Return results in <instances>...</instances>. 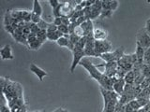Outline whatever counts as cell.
<instances>
[{
	"mask_svg": "<svg viewBox=\"0 0 150 112\" xmlns=\"http://www.w3.org/2000/svg\"><path fill=\"white\" fill-rule=\"evenodd\" d=\"M134 111L135 110L130 106V105L129 104V103L125 105V112H134Z\"/></svg>",
	"mask_w": 150,
	"mask_h": 112,
	"instance_id": "46",
	"label": "cell"
},
{
	"mask_svg": "<svg viewBox=\"0 0 150 112\" xmlns=\"http://www.w3.org/2000/svg\"><path fill=\"white\" fill-rule=\"evenodd\" d=\"M80 64H81L84 69H86V71L89 73V75H90V77L92 78H94L95 80H97L100 83L101 88L105 89L107 91H114V89H112V86H114L112 79L109 77H107L104 73L100 72L96 65L91 62L90 59L84 57L81 61Z\"/></svg>",
	"mask_w": 150,
	"mask_h": 112,
	"instance_id": "2",
	"label": "cell"
},
{
	"mask_svg": "<svg viewBox=\"0 0 150 112\" xmlns=\"http://www.w3.org/2000/svg\"><path fill=\"white\" fill-rule=\"evenodd\" d=\"M48 2L50 4V6L53 8H57L59 5H60V1H59V0H49Z\"/></svg>",
	"mask_w": 150,
	"mask_h": 112,
	"instance_id": "41",
	"label": "cell"
},
{
	"mask_svg": "<svg viewBox=\"0 0 150 112\" xmlns=\"http://www.w3.org/2000/svg\"><path fill=\"white\" fill-rule=\"evenodd\" d=\"M101 95L104 101V109L103 112H115V106L119 101V94L115 91H107L100 87Z\"/></svg>",
	"mask_w": 150,
	"mask_h": 112,
	"instance_id": "3",
	"label": "cell"
},
{
	"mask_svg": "<svg viewBox=\"0 0 150 112\" xmlns=\"http://www.w3.org/2000/svg\"><path fill=\"white\" fill-rule=\"evenodd\" d=\"M86 44L84 47V53L86 56H93V57H97L96 51H95V38L94 36H86Z\"/></svg>",
	"mask_w": 150,
	"mask_h": 112,
	"instance_id": "9",
	"label": "cell"
},
{
	"mask_svg": "<svg viewBox=\"0 0 150 112\" xmlns=\"http://www.w3.org/2000/svg\"><path fill=\"white\" fill-rule=\"evenodd\" d=\"M0 112H11V109L9 108L8 105H2L1 107H0Z\"/></svg>",
	"mask_w": 150,
	"mask_h": 112,
	"instance_id": "45",
	"label": "cell"
},
{
	"mask_svg": "<svg viewBox=\"0 0 150 112\" xmlns=\"http://www.w3.org/2000/svg\"><path fill=\"white\" fill-rule=\"evenodd\" d=\"M57 30H58V27L56 26L55 24H54L53 22H51L49 27H48V29H47V32H55Z\"/></svg>",
	"mask_w": 150,
	"mask_h": 112,
	"instance_id": "43",
	"label": "cell"
},
{
	"mask_svg": "<svg viewBox=\"0 0 150 112\" xmlns=\"http://www.w3.org/2000/svg\"><path fill=\"white\" fill-rule=\"evenodd\" d=\"M12 37L14 39H15V41L19 42V43L21 44H23V45H26L28 46V43H27V38L23 36V34L22 35H17V34H13L12 35Z\"/></svg>",
	"mask_w": 150,
	"mask_h": 112,
	"instance_id": "21",
	"label": "cell"
},
{
	"mask_svg": "<svg viewBox=\"0 0 150 112\" xmlns=\"http://www.w3.org/2000/svg\"><path fill=\"white\" fill-rule=\"evenodd\" d=\"M97 67H104V73L107 77L109 78H114L115 76L116 73V69L118 67V64L117 62H109V63H103L101 64H98L96 65Z\"/></svg>",
	"mask_w": 150,
	"mask_h": 112,
	"instance_id": "7",
	"label": "cell"
},
{
	"mask_svg": "<svg viewBox=\"0 0 150 112\" xmlns=\"http://www.w3.org/2000/svg\"><path fill=\"white\" fill-rule=\"evenodd\" d=\"M145 50L141 46L138 42H136V51L135 54L138 59V64H144V56Z\"/></svg>",
	"mask_w": 150,
	"mask_h": 112,
	"instance_id": "16",
	"label": "cell"
},
{
	"mask_svg": "<svg viewBox=\"0 0 150 112\" xmlns=\"http://www.w3.org/2000/svg\"><path fill=\"white\" fill-rule=\"evenodd\" d=\"M145 30L147 31V33L150 35V18L148 19V20L146 21V22H145Z\"/></svg>",
	"mask_w": 150,
	"mask_h": 112,
	"instance_id": "47",
	"label": "cell"
},
{
	"mask_svg": "<svg viewBox=\"0 0 150 112\" xmlns=\"http://www.w3.org/2000/svg\"><path fill=\"white\" fill-rule=\"evenodd\" d=\"M129 104L130 105V106L132 107V108L135 110V111H138L140 108H142V106H141V105L139 104V102L134 99V100H131L130 102H129Z\"/></svg>",
	"mask_w": 150,
	"mask_h": 112,
	"instance_id": "26",
	"label": "cell"
},
{
	"mask_svg": "<svg viewBox=\"0 0 150 112\" xmlns=\"http://www.w3.org/2000/svg\"><path fill=\"white\" fill-rule=\"evenodd\" d=\"M108 36V33L101 29V28H95L94 29V38L95 40H105Z\"/></svg>",
	"mask_w": 150,
	"mask_h": 112,
	"instance_id": "17",
	"label": "cell"
},
{
	"mask_svg": "<svg viewBox=\"0 0 150 112\" xmlns=\"http://www.w3.org/2000/svg\"><path fill=\"white\" fill-rule=\"evenodd\" d=\"M124 48L123 47H120V48H117L115 50L111 51V52H107L104 54H101L100 56V58H101L105 63H109V62H117L119 61L124 55Z\"/></svg>",
	"mask_w": 150,
	"mask_h": 112,
	"instance_id": "4",
	"label": "cell"
},
{
	"mask_svg": "<svg viewBox=\"0 0 150 112\" xmlns=\"http://www.w3.org/2000/svg\"><path fill=\"white\" fill-rule=\"evenodd\" d=\"M32 12L38 14L39 16H41L42 13H43V9H42V7L40 3L39 0H34L33 1V8H32Z\"/></svg>",
	"mask_w": 150,
	"mask_h": 112,
	"instance_id": "19",
	"label": "cell"
},
{
	"mask_svg": "<svg viewBox=\"0 0 150 112\" xmlns=\"http://www.w3.org/2000/svg\"><path fill=\"white\" fill-rule=\"evenodd\" d=\"M124 80L126 84H130V85H134L135 81V74L133 71H129L126 74V76L124 78Z\"/></svg>",
	"mask_w": 150,
	"mask_h": 112,
	"instance_id": "20",
	"label": "cell"
},
{
	"mask_svg": "<svg viewBox=\"0 0 150 112\" xmlns=\"http://www.w3.org/2000/svg\"><path fill=\"white\" fill-rule=\"evenodd\" d=\"M142 73L144 78L150 77V65L149 64H143L142 65Z\"/></svg>",
	"mask_w": 150,
	"mask_h": 112,
	"instance_id": "23",
	"label": "cell"
},
{
	"mask_svg": "<svg viewBox=\"0 0 150 112\" xmlns=\"http://www.w3.org/2000/svg\"><path fill=\"white\" fill-rule=\"evenodd\" d=\"M95 2H96V0H86V8L91 7Z\"/></svg>",
	"mask_w": 150,
	"mask_h": 112,
	"instance_id": "48",
	"label": "cell"
},
{
	"mask_svg": "<svg viewBox=\"0 0 150 112\" xmlns=\"http://www.w3.org/2000/svg\"><path fill=\"white\" fill-rule=\"evenodd\" d=\"M115 112H125V105L121 104V103H117L115 106Z\"/></svg>",
	"mask_w": 150,
	"mask_h": 112,
	"instance_id": "40",
	"label": "cell"
},
{
	"mask_svg": "<svg viewBox=\"0 0 150 112\" xmlns=\"http://www.w3.org/2000/svg\"><path fill=\"white\" fill-rule=\"evenodd\" d=\"M30 29H31V33H33V34H38L40 31V28L39 27V25L36 24V23H31V26H30Z\"/></svg>",
	"mask_w": 150,
	"mask_h": 112,
	"instance_id": "36",
	"label": "cell"
},
{
	"mask_svg": "<svg viewBox=\"0 0 150 112\" xmlns=\"http://www.w3.org/2000/svg\"><path fill=\"white\" fill-rule=\"evenodd\" d=\"M148 89H149V91H150V85H149V87H148Z\"/></svg>",
	"mask_w": 150,
	"mask_h": 112,
	"instance_id": "51",
	"label": "cell"
},
{
	"mask_svg": "<svg viewBox=\"0 0 150 112\" xmlns=\"http://www.w3.org/2000/svg\"><path fill=\"white\" fill-rule=\"evenodd\" d=\"M0 55H1L2 60H13L14 56L12 54V49L9 44L5 45L3 48L0 50Z\"/></svg>",
	"mask_w": 150,
	"mask_h": 112,
	"instance_id": "12",
	"label": "cell"
},
{
	"mask_svg": "<svg viewBox=\"0 0 150 112\" xmlns=\"http://www.w3.org/2000/svg\"><path fill=\"white\" fill-rule=\"evenodd\" d=\"M30 71L33 73V74H35L36 76L38 77V78H39V80L40 81H42L43 80V78L47 76V72L45 71V70L43 69H41L40 67H39L38 65H36L35 64H30Z\"/></svg>",
	"mask_w": 150,
	"mask_h": 112,
	"instance_id": "11",
	"label": "cell"
},
{
	"mask_svg": "<svg viewBox=\"0 0 150 112\" xmlns=\"http://www.w3.org/2000/svg\"><path fill=\"white\" fill-rule=\"evenodd\" d=\"M41 20H42V19H41V16H39L38 14H35V13H33V12H32V14H31V22L38 24V23H40V22Z\"/></svg>",
	"mask_w": 150,
	"mask_h": 112,
	"instance_id": "29",
	"label": "cell"
},
{
	"mask_svg": "<svg viewBox=\"0 0 150 112\" xmlns=\"http://www.w3.org/2000/svg\"><path fill=\"white\" fill-rule=\"evenodd\" d=\"M31 14L32 11L23 10V20L25 22H31Z\"/></svg>",
	"mask_w": 150,
	"mask_h": 112,
	"instance_id": "25",
	"label": "cell"
},
{
	"mask_svg": "<svg viewBox=\"0 0 150 112\" xmlns=\"http://www.w3.org/2000/svg\"><path fill=\"white\" fill-rule=\"evenodd\" d=\"M126 86V82L124 80V78H121V79H117V80L114 83V86H112V89L114 91L117 93V94H123L124 92V89Z\"/></svg>",
	"mask_w": 150,
	"mask_h": 112,
	"instance_id": "15",
	"label": "cell"
},
{
	"mask_svg": "<svg viewBox=\"0 0 150 112\" xmlns=\"http://www.w3.org/2000/svg\"><path fill=\"white\" fill-rule=\"evenodd\" d=\"M136 100L139 102V104L141 105V106H142V107L145 106L150 102V99H146V98H137Z\"/></svg>",
	"mask_w": 150,
	"mask_h": 112,
	"instance_id": "37",
	"label": "cell"
},
{
	"mask_svg": "<svg viewBox=\"0 0 150 112\" xmlns=\"http://www.w3.org/2000/svg\"><path fill=\"white\" fill-rule=\"evenodd\" d=\"M54 24H55L56 26H60L61 24H62V18L61 17H58V18H54V22H53Z\"/></svg>",
	"mask_w": 150,
	"mask_h": 112,
	"instance_id": "44",
	"label": "cell"
},
{
	"mask_svg": "<svg viewBox=\"0 0 150 112\" xmlns=\"http://www.w3.org/2000/svg\"><path fill=\"white\" fill-rule=\"evenodd\" d=\"M112 50V46L110 41L105 40H96L95 41V51L97 57H100L101 54L107 52H111Z\"/></svg>",
	"mask_w": 150,
	"mask_h": 112,
	"instance_id": "5",
	"label": "cell"
},
{
	"mask_svg": "<svg viewBox=\"0 0 150 112\" xmlns=\"http://www.w3.org/2000/svg\"><path fill=\"white\" fill-rule=\"evenodd\" d=\"M137 42L144 50L150 48V35L145 30V28L141 30L137 35Z\"/></svg>",
	"mask_w": 150,
	"mask_h": 112,
	"instance_id": "8",
	"label": "cell"
},
{
	"mask_svg": "<svg viewBox=\"0 0 150 112\" xmlns=\"http://www.w3.org/2000/svg\"><path fill=\"white\" fill-rule=\"evenodd\" d=\"M54 112H68V111H66V110H64L63 108H57L56 109Z\"/></svg>",
	"mask_w": 150,
	"mask_h": 112,
	"instance_id": "49",
	"label": "cell"
},
{
	"mask_svg": "<svg viewBox=\"0 0 150 112\" xmlns=\"http://www.w3.org/2000/svg\"><path fill=\"white\" fill-rule=\"evenodd\" d=\"M37 39H38L37 35H36V34H33V33H31V34L27 36V43H28V45H29L30 43H33V42H35ZM27 47H28V46H27Z\"/></svg>",
	"mask_w": 150,
	"mask_h": 112,
	"instance_id": "38",
	"label": "cell"
},
{
	"mask_svg": "<svg viewBox=\"0 0 150 112\" xmlns=\"http://www.w3.org/2000/svg\"><path fill=\"white\" fill-rule=\"evenodd\" d=\"M33 112H43V111H33Z\"/></svg>",
	"mask_w": 150,
	"mask_h": 112,
	"instance_id": "50",
	"label": "cell"
},
{
	"mask_svg": "<svg viewBox=\"0 0 150 112\" xmlns=\"http://www.w3.org/2000/svg\"><path fill=\"white\" fill-rule=\"evenodd\" d=\"M37 37L41 43H44V42L48 39L47 38V30H43V29H40V31L37 34Z\"/></svg>",
	"mask_w": 150,
	"mask_h": 112,
	"instance_id": "22",
	"label": "cell"
},
{
	"mask_svg": "<svg viewBox=\"0 0 150 112\" xmlns=\"http://www.w3.org/2000/svg\"><path fill=\"white\" fill-rule=\"evenodd\" d=\"M74 33H75L76 35H78L79 36H81V37L83 36V29H82V27H81V26H76Z\"/></svg>",
	"mask_w": 150,
	"mask_h": 112,
	"instance_id": "42",
	"label": "cell"
},
{
	"mask_svg": "<svg viewBox=\"0 0 150 112\" xmlns=\"http://www.w3.org/2000/svg\"><path fill=\"white\" fill-rule=\"evenodd\" d=\"M101 5H102V9H104V10H111L110 9V0H102Z\"/></svg>",
	"mask_w": 150,
	"mask_h": 112,
	"instance_id": "39",
	"label": "cell"
},
{
	"mask_svg": "<svg viewBox=\"0 0 150 112\" xmlns=\"http://www.w3.org/2000/svg\"><path fill=\"white\" fill-rule=\"evenodd\" d=\"M50 23L51 22H45L43 19L40 21V23H38V25H39V27L40 28V29H43V30H47L48 29V27H49V25H50Z\"/></svg>",
	"mask_w": 150,
	"mask_h": 112,
	"instance_id": "34",
	"label": "cell"
},
{
	"mask_svg": "<svg viewBox=\"0 0 150 112\" xmlns=\"http://www.w3.org/2000/svg\"><path fill=\"white\" fill-rule=\"evenodd\" d=\"M112 15V10H104V9H102V11H101V13H100V19L111 18Z\"/></svg>",
	"mask_w": 150,
	"mask_h": 112,
	"instance_id": "31",
	"label": "cell"
},
{
	"mask_svg": "<svg viewBox=\"0 0 150 112\" xmlns=\"http://www.w3.org/2000/svg\"><path fill=\"white\" fill-rule=\"evenodd\" d=\"M144 64L150 65V48L145 50L144 56Z\"/></svg>",
	"mask_w": 150,
	"mask_h": 112,
	"instance_id": "27",
	"label": "cell"
},
{
	"mask_svg": "<svg viewBox=\"0 0 150 112\" xmlns=\"http://www.w3.org/2000/svg\"><path fill=\"white\" fill-rule=\"evenodd\" d=\"M56 43H57L58 46H60V47H65V48H68L70 50H73L74 46H75L72 43V42L69 40V35H66V36H64L62 37H60V38L57 41H56Z\"/></svg>",
	"mask_w": 150,
	"mask_h": 112,
	"instance_id": "14",
	"label": "cell"
},
{
	"mask_svg": "<svg viewBox=\"0 0 150 112\" xmlns=\"http://www.w3.org/2000/svg\"><path fill=\"white\" fill-rule=\"evenodd\" d=\"M1 89L11 109L25 106L23 96V89L19 83L11 81L8 78H1Z\"/></svg>",
	"mask_w": 150,
	"mask_h": 112,
	"instance_id": "1",
	"label": "cell"
},
{
	"mask_svg": "<svg viewBox=\"0 0 150 112\" xmlns=\"http://www.w3.org/2000/svg\"><path fill=\"white\" fill-rule=\"evenodd\" d=\"M82 29L83 31V36H94V25L93 22L91 20H87L84 22L81 25Z\"/></svg>",
	"mask_w": 150,
	"mask_h": 112,
	"instance_id": "13",
	"label": "cell"
},
{
	"mask_svg": "<svg viewBox=\"0 0 150 112\" xmlns=\"http://www.w3.org/2000/svg\"><path fill=\"white\" fill-rule=\"evenodd\" d=\"M83 16L86 20H90L91 18V7H86L83 8Z\"/></svg>",
	"mask_w": 150,
	"mask_h": 112,
	"instance_id": "32",
	"label": "cell"
},
{
	"mask_svg": "<svg viewBox=\"0 0 150 112\" xmlns=\"http://www.w3.org/2000/svg\"><path fill=\"white\" fill-rule=\"evenodd\" d=\"M61 9H62V4H60L57 8H53V14H54V18L61 17Z\"/></svg>",
	"mask_w": 150,
	"mask_h": 112,
	"instance_id": "30",
	"label": "cell"
},
{
	"mask_svg": "<svg viewBox=\"0 0 150 112\" xmlns=\"http://www.w3.org/2000/svg\"><path fill=\"white\" fill-rule=\"evenodd\" d=\"M58 30L62 33L63 35H69V26L67 25H64V24H61L60 26H58Z\"/></svg>",
	"mask_w": 150,
	"mask_h": 112,
	"instance_id": "35",
	"label": "cell"
},
{
	"mask_svg": "<svg viewBox=\"0 0 150 112\" xmlns=\"http://www.w3.org/2000/svg\"><path fill=\"white\" fill-rule=\"evenodd\" d=\"M42 44L43 43H41L39 39H37L35 42H33V43H30L29 45H28V48L31 49V50H39L42 46Z\"/></svg>",
	"mask_w": 150,
	"mask_h": 112,
	"instance_id": "24",
	"label": "cell"
},
{
	"mask_svg": "<svg viewBox=\"0 0 150 112\" xmlns=\"http://www.w3.org/2000/svg\"><path fill=\"white\" fill-rule=\"evenodd\" d=\"M73 53V59H72V63L70 65V72L73 73L75 68L78 64H80L81 61L86 57V53H84V50L83 49H80L78 47L74 46V49L72 50Z\"/></svg>",
	"mask_w": 150,
	"mask_h": 112,
	"instance_id": "6",
	"label": "cell"
},
{
	"mask_svg": "<svg viewBox=\"0 0 150 112\" xmlns=\"http://www.w3.org/2000/svg\"><path fill=\"white\" fill-rule=\"evenodd\" d=\"M147 2H148V3H150V0H148V1H147Z\"/></svg>",
	"mask_w": 150,
	"mask_h": 112,
	"instance_id": "52",
	"label": "cell"
},
{
	"mask_svg": "<svg viewBox=\"0 0 150 112\" xmlns=\"http://www.w3.org/2000/svg\"><path fill=\"white\" fill-rule=\"evenodd\" d=\"M102 11V5L101 0H96V2L91 6V18L90 20H95L98 17L100 16V13Z\"/></svg>",
	"mask_w": 150,
	"mask_h": 112,
	"instance_id": "10",
	"label": "cell"
},
{
	"mask_svg": "<svg viewBox=\"0 0 150 112\" xmlns=\"http://www.w3.org/2000/svg\"><path fill=\"white\" fill-rule=\"evenodd\" d=\"M69 40L72 42V43L75 45V44H77L78 43V41L81 39V36H79L78 35H76L75 33H73V34H70L69 35Z\"/></svg>",
	"mask_w": 150,
	"mask_h": 112,
	"instance_id": "28",
	"label": "cell"
},
{
	"mask_svg": "<svg viewBox=\"0 0 150 112\" xmlns=\"http://www.w3.org/2000/svg\"><path fill=\"white\" fill-rule=\"evenodd\" d=\"M118 5H119V2L117 1V0H110V9L112 12L118 8Z\"/></svg>",
	"mask_w": 150,
	"mask_h": 112,
	"instance_id": "33",
	"label": "cell"
},
{
	"mask_svg": "<svg viewBox=\"0 0 150 112\" xmlns=\"http://www.w3.org/2000/svg\"><path fill=\"white\" fill-rule=\"evenodd\" d=\"M65 35H63L59 30L55 31V32H47V38L51 41H57L60 37L64 36Z\"/></svg>",
	"mask_w": 150,
	"mask_h": 112,
	"instance_id": "18",
	"label": "cell"
}]
</instances>
